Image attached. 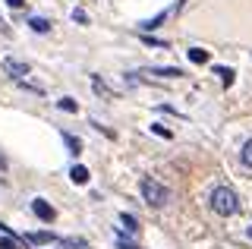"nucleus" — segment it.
I'll list each match as a JSON object with an SVG mask.
<instances>
[{"label": "nucleus", "instance_id": "nucleus-11", "mask_svg": "<svg viewBox=\"0 0 252 249\" xmlns=\"http://www.w3.org/2000/svg\"><path fill=\"white\" fill-rule=\"evenodd\" d=\"M29 26H32V29H35V32H41V35H44V32H51V22H47V19H41V16H35V19H29Z\"/></svg>", "mask_w": 252, "mask_h": 249}, {"label": "nucleus", "instance_id": "nucleus-19", "mask_svg": "<svg viewBox=\"0 0 252 249\" xmlns=\"http://www.w3.org/2000/svg\"><path fill=\"white\" fill-rule=\"evenodd\" d=\"M73 22H89V16H85L82 10H73Z\"/></svg>", "mask_w": 252, "mask_h": 249}, {"label": "nucleus", "instance_id": "nucleus-20", "mask_svg": "<svg viewBox=\"0 0 252 249\" xmlns=\"http://www.w3.org/2000/svg\"><path fill=\"white\" fill-rule=\"evenodd\" d=\"M6 3H10L13 10H22V6H26V0H6Z\"/></svg>", "mask_w": 252, "mask_h": 249}, {"label": "nucleus", "instance_id": "nucleus-6", "mask_svg": "<svg viewBox=\"0 0 252 249\" xmlns=\"http://www.w3.org/2000/svg\"><path fill=\"white\" fill-rule=\"evenodd\" d=\"M148 76H164V79H180V76H183V69H173V66H152V69H148Z\"/></svg>", "mask_w": 252, "mask_h": 249}, {"label": "nucleus", "instance_id": "nucleus-18", "mask_svg": "<svg viewBox=\"0 0 252 249\" xmlns=\"http://www.w3.org/2000/svg\"><path fill=\"white\" fill-rule=\"evenodd\" d=\"M142 41L152 44V48H164V41H158V38H148V35H142Z\"/></svg>", "mask_w": 252, "mask_h": 249}, {"label": "nucleus", "instance_id": "nucleus-9", "mask_svg": "<svg viewBox=\"0 0 252 249\" xmlns=\"http://www.w3.org/2000/svg\"><path fill=\"white\" fill-rule=\"evenodd\" d=\"M63 142H66V149H69V155H79L82 152V142L73 136V133H63Z\"/></svg>", "mask_w": 252, "mask_h": 249}, {"label": "nucleus", "instance_id": "nucleus-3", "mask_svg": "<svg viewBox=\"0 0 252 249\" xmlns=\"http://www.w3.org/2000/svg\"><path fill=\"white\" fill-rule=\"evenodd\" d=\"M3 69L13 79H26L29 76V63H22V60H16V57H3Z\"/></svg>", "mask_w": 252, "mask_h": 249}, {"label": "nucleus", "instance_id": "nucleus-22", "mask_svg": "<svg viewBox=\"0 0 252 249\" xmlns=\"http://www.w3.org/2000/svg\"><path fill=\"white\" fill-rule=\"evenodd\" d=\"M249 237H252V227H249Z\"/></svg>", "mask_w": 252, "mask_h": 249}, {"label": "nucleus", "instance_id": "nucleus-16", "mask_svg": "<svg viewBox=\"0 0 252 249\" xmlns=\"http://www.w3.org/2000/svg\"><path fill=\"white\" fill-rule=\"evenodd\" d=\"M240 158H243V164H246V167H252V139H249V142H246V145H243V152H240Z\"/></svg>", "mask_w": 252, "mask_h": 249}, {"label": "nucleus", "instance_id": "nucleus-17", "mask_svg": "<svg viewBox=\"0 0 252 249\" xmlns=\"http://www.w3.org/2000/svg\"><path fill=\"white\" fill-rule=\"evenodd\" d=\"M152 133H155V136H161V139H173V133H170L167 126H161V123H152Z\"/></svg>", "mask_w": 252, "mask_h": 249}, {"label": "nucleus", "instance_id": "nucleus-7", "mask_svg": "<svg viewBox=\"0 0 252 249\" xmlns=\"http://www.w3.org/2000/svg\"><path fill=\"white\" fill-rule=\"evenodd\" d=\"M186 57L192 60V63H208V60H211V54L205 51V48H189V51H186Z\"/></svg>", "mask_w": 252, "mask_h": 249}, {"label": "nucleus", "instance_id": "nucleus-4", "mask_svg": "<svg viewBox=\"0 0 252 249\" xmlns=\"http://www.w3.org/2000/svg\"><path fill=\"white\" fill-rule=\"evenodd\" d=\"M0 233H3V237H0V249H29V246H22V240L13 237L10 227H3V224H0Z\"/></svg>", "mask_w": 252, "mask_h": 249}, {"label": "nucleus", "instance_id": "nucleus-1", "mask_svg": "<svg viewBox=\"0 0 252 249\" xmlns=\"http://www.w3.org/2000/svg\"><path fill=\"white\" fill-rule=\"evenodd\" d=\"M208 205H211V212L220 215V218H230V215L240 212V199H236V192H233L227 183H218L215 189H211Z\"/></svg>", "mask_w": 252, "mask_h": 249}, {"label": "nucleus", "instance_id": "nucleus-10", "mask_svg": "<svg viewBox=\"0 0 252 249\" xmlns=\"http://www.w3.org/2000/svg\"><path fill=\"white\" fill-rule=\"evenodd\" d=\"M92 89L98 92V95H104V98H114V92L107 89V82H104V79H98V76H94V79H92Z\"/></svg>", "mask_w": 252, "mask_h": 249}, {"label": "nucleus", "instance_id": "nucleus-21", "mask_svg": "<svg viewBox=\"0 0 252 249\" xmlns=\"http://www.w3.org/2000/svg\"><path fill=\"white\" fill-rule=\"evenodd\" d=\"M0 170H3V158H0Z\"/></svg>", "mask_w": 252, "mask_h": 249}, {"label": "nucleus", "instance_id": "nucleus-5", "mask_svg": "<svg viewBox=\"0 0 252 249\" xmlns=\"http://www.w3.org/2000/svg\"><path fill=\"white\" fill-rule=\"evenodd\" d=\"M32 212H35L38 221H54V208L47 205L44 199H35V202H32Z\"/></svg>", "mask_w": 252, "mask_h": 249}, {"label": "nucleus", "instance_id": "nucleus-15", "mask_svg": "<svg viewBox=\"0 0 252 249\" xmlns=\"http://www.w3.org/2000/svg\"><path fill=\"white\" fill-rule=\"evenodd\" d=\"M51 240H54L51 233H29V237H26V246L29 243H51Z\"/></svg>", "mask_w": 252, "mask_h": 249}, {"label": "nucleus", "instance_id": "nucleus-12", "mask_svg": "<svg viewBox=\"0 0 252 249\" xmlns=\"http://www.w3.org/2000/svg\"><path fill=\"white\" fill-rule=\"evenodd\" d=\"M215 76H220V82H224V85H233V69H227V66H215Z\"/></svg>", "mask_w": 252, "mask_h": 249}, {"label": "nucleus", "instance_id": "nucleus-14", "mask_svg": "<svg viewBox=\"0 0 252 249\" xmlns=\"http://www.w3.org/2000/svg\"><path fill=\"white\" fill-rule=\"evenodd\" d=\"M120 221H123V227L129 230V233H136V230H139V221H136L132 215H126V212H123V215H120Z\"/></svg>", "mask_w": 252, "mask_h": 249}, {"label": "nucleus", "instance_id": "nucleus-2", "mask_svg": "<svg viewBox=\"0 0 252 249\" xmlns=\"http://www.w3.org/2000/svg\"><path fill=\"white\" fill-rule=\"evenodd\" d=\"M139 192H142V199H145L148 205H155V208H164V205L170 202V196H173L167 186H164V183H158L155 177H145V180L139 183Z\"/></svg>", "mask_w": 252, "mask_h": 249}, {"label": "nucleus", "instance_id": "nucleus-13", "mask_svg": "<svg viewBox=\"0 0 252 249\" xmlns=\"http://www.w3.org/2000/svg\"><path fill=\"white\" fill-rule=\"evenodd\" d=\"M57 107H60V111H66V114H76V111H79V104H76L73 98H60Z\"/></svg>", "mask_w": 252, "mask_h": 249}, {"label": "nucleus", "instance_id": "nucleus-8", "mask_svg": "<svg viewBox=\"0 0 252 249\" xmlns=\"http://www.w3.org/2000/svg\"><path fill=\"white\" fill-rule=\"evenodd\" d=\"M69 177H73V183H79V186H85V183H89V167L76 164L73 170H69Z\"/></svg>", "mask_w": 252, "mask_h": 249}]
</instances>
